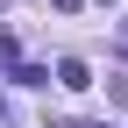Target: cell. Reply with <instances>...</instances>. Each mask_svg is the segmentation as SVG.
Segmentation results:
<instances>
[{"mask_svg": "<svg viewBox=\"0 0 128 128\" xmlns=\"http://www.w3.org/2000/svg\"><path fill=\"white\" fill-rule=\"evenodd\" d=\"M0 64H22V43L14 36H0Z\"/></svg>", "mask_w": 128, "mask_h": 128, "instance_id": "2", "label": "cell"}, {"mask_svg": "<svg viewBox=\"0 0 128 128\" xmlns=\"http://www.w3.org/2000/svg\"><path fill=\"white\" fill-rule=\"evenodd\" d=\"M0 114H7V100H0Z\"/></svg>", "mask_w": 128, "mask_h": 128, "instance_id": "4", "label": "cell"}, {"mask_svg": "<svg viewBox=\"0 0 128 128\" xmlns=\"http://www.w3.org/2000/svg\"><path fill=\"white\" fill-rule=\"evenodd\" d=\"M57 86H64V92H86V86H92V71H86L78 57H64V64H57Z\"/></svg>", "mask_w": 128, "mask_h": 128, "instance_id": "1", "label": "cell"}, {"mask_svg": "<svg viewBox=\"0 0 128 128\" xmlns=\"http://www.w3.org/2000/svg\"><path fill=\"white\" fill-rule=\"evenodd\" d=\"M78 7H86V0H57V14H78Z\"/></svg>", "mask_w": 128, "mask_h": 128, "instance_id": "3", "label": "cell"}]
</instances>
